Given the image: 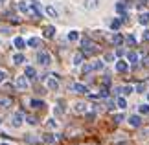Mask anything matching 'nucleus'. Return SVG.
<instances>
[{"label":"nucleus","instance_id":"1","mask_svg":"<svg viewBox=\"0 0 149 145\" xmlns=\"http://www.w3.org/2000/svg\"><path fill=\"white\" fill-rule=\"evenodd\" d=\"M83 53H85V57L87 55H92V53H96V50H98V46H96L90 39H83Z\"/></svg>","mask_w":149,"mask_h":145},{"label":"nucleus","instance_id":"2","mask_svg":"<svg viewBox=\"0 0 149 145\" xmlns=\"http://www.w3.org/2000/svg\"><path fill=\"white\" fill-rule=\"evenodd\" d=\"M15 86H17L19 90H26L28 86H30V83H28V77H26V75H20V77H17V79H15Z\"/></svg>","mask_w":149,"mask_h":145},{"label":"nucleus","instance_id":"3","mask_svg":"<svg viewBox=\"0 0 149 145\" xmlns=\"http://www.w3.org/2000/svg\"><path fill=\"white\" fill-rule=\"evenodd\" d=\"M37 61L41 62L42 66H48L50 62H52V57L46 53V51H39V53H37Z\"/></svg>","mask_w":149,"mask_h":145},{"label":"nucleus","instance_id":"4","mask_svg":"<svg viewBox=\"0 0 149 145\" xmlns=\"http://www.w3.org/2000/svg\"><path fill=\"white\" fill-rule=\"evenodd\" d=\"M22 121H24V114H22V112H17V114L11 116V125L17 127V129L22 125Z\"/></svg>","mask_w":149,"mask_h":145},{"label":"nucleus","instance_id":"5","mask_svg":"<svg viewBox=\"0 0 149 145\" xmlns=\"http://www.w3.org/2000/svg\"><path fill=\"white\" fill-rule=\"evenodd\" d=\"M101 0H83V9H87V11H92L96 9L100 6Z\"/></svg>","mask_w":149,"mask_h":145},{"label":"nucleus","instance_id":"6","mask_svg":"<svg viewBox=\"0 0 149 145\" xmlns=\"http://www.w3.org/2000/svg\"><path fill=\"white\" fill-rule=\"evenodd\" d=\"M46 86H48V90H52V92H55L57 88H59V81H57V75H52V77L46 81Z\"/></svg>","mask_w":149,"mask_h":145},{"label":"nucleus","instance_id":"7","mask_svg":"<svg viewBox=\"0 0 149 145\" xmlns=\"http://www.w3.org/2000/svg\"><path fill=\"white\" fill-rule=\"evenodd\" d=\"M70 90L77 92V94H87V92H88V88H87L85 85H81V83H74V85H70Z\"/></svg>","mask_w":149,"mask_h":145},{"label":"nucleus","instance_id":"8","mask_svg":"<svg viewBox=\"0 0 149 145\" xmlns=\"http://www.w3.org/2000/svg\"><path fill=\"white\" fill-rule=\"evenodd\" d=\"M74 110H76L77 114H87L88 105H87V103H83V101H77L76 105H74Z\"/></svg>","mask_w":149,"mask_h":145},{"label":"nucleus","instance_id":"9","mask_svg":"<svg viewBox=\"0 0 149 145\" xmlns=\"http://www.w3.org/2000/svg\"><path fill=\"white\" fill-rule=\"evenodd\" d=\"M116 70H118L120 74H125V72L129 70V62H127V61H118V62H116Z\"/></svg>","mask_w":149,"mask_h":145},{"label":"nucleus","instance_id":"10","mask_svg":"<svg viewBox=\"0 0 149 145\" xmlns=\"http://www.w3.org/2000/svg\"><path fill=\"white\" fill-rule=\"evenodd\" d=\"M140 123H142L140 116H129V125L131 127H140Z\"/></svg>","mask_w":149,"mask_h":145},{"label":"nucleus","instance_id":"11","mask_svg":"<svg viewBox=\"0 0 149 145\" xmlns=\"http://www.w3.org/2000/svg\"><path fill=\"white\" fill-rule=\"evenodd\" d=\"M55 35V26H46L44 28V37L46 39H54Z\"/></svg>","mask_w":149,"mask_h":145},{"label":"nucleus","instance_id":"12","mask_svg":"<svg viewBox=\"0 0 149 145\" xmlns=\"http://www.w3.org/2000/svg\"><path fill=\"white\" fill-rule=\"evenodd\" d=\"M26 143H30V145H37V143H41V138H37L35 134H28V136H26Z\"/></svg>","mask_w":149,"mask_h":145},{"label":"nucleus","instance_id":"13","mask_svg":"<svg viewBox=\"0 0 149 145\" xmlns=\"http://www.w3.org/2000/svg\"><path fill=\"white\" fill-rule=\"evenodd\" d=\"M24 75H26L28 79H33V77L37 75V72H35V68H33V66H26V70H24Z\"/></svg>","mask_w":149,"mask_h":145},{"label":"nucleus","instance_id":"14","mask_svg":"<svg viewBox=\"0 0 149 145\" xmlns=\"http://www.w3.org/2000/svg\"><path fill=\"white\" fill-rule=\"evenodd\" d=\"M13 42H15V48H19V50H22V48H26V40L22 39V37H17V39L13 40Z\"/></svg>","mask_w":149,"mask_h":145},{"label":"nucleus","instance_id":"15","mask_svg":"<svg viewBox=\"0 0 149 145\" xmlns=\"http://www.w3.org/2000/svg\"><path fill=\"white\" fill-rule=\"evenodd\" d=\"M11 103H13V101H11L9 97H0V108H9Z\"/></svg>","mask_w":149,"mask_h":145},{"label":"nucleus","instance_id":"16","mask_svg":"<svg viewBox=\"0 0 149 145\" xmlns=\"http://www.w3.org/2000/svg\"><path fill=\"white\" fill-rule=\"evenodd\" d=\"M127 62H131V65L138 62V53H134V51H129V53H127Z\"/></svg>","mask_w":149,"mask_h":145},{"label":"nucleus","instance_id":"17","mask_svg":"<svg viewBox=\"0 0 149 145\" xmlns=\"http://www.w3.org/2000/svg\"><path fill=\"white\" fill-rule=\"evenodd\" d=\"M83 59H85V53H76V55H74V65H76V66L83 65Z\"/></svg>","mask_w":149,"mask_h":145},{"label":"nucleus","instance_id":"18","mask_svg":"<svg viewBox=\"0 0 149 145\" xmlns=\"http://www.w3.org/2000/svg\"><path fill=\"white\" fill-rule=\"evenodd\" d=\"M24 61H26V57L22 55V53H15L13 55V62H15V65H22Z\"/></svg>","mask_w":149,"mask_h":145},{"label":"nucleus","instance_id":"19","mask_svg":"<svg viewBox=\"0 0 149 145\" xmlns=\"http://www.w3.org/2000/svg\"><path fill=\"white\" fill-rule=\"evenodd\" d=\"M122 42H123V37L120 35V33H114V35H112V44H116V46H120V44H122Z\"/></svg>","mask_w":149,"mask_h":145},{"label":"nucleus","instance_id":"20","mask_svg":"<svg viewBox=\"0 0 149 145\" xmlns=\"http://www.w3.org/2000/svg\"><path fill=\"white\" fill-rule=\"evenodd\" d=\"M39 44H41V40H39L37 37H31L30 40H28V46H31V48H37Z\"/></svg>","mask_w":149,"mask_h":145},{"label":"nucleus","instance_id":"21","mask_svg":"<svg viewBox=\"0 0 149 145\" xmlns=\"http://www.w3.org/2000/svg\"><path fill=\"white\" fill-rule=\"evenodd\" d=\"M46 127H48V129H52V130L57 129V121H55V118H50V119L46 121Z\"/></svg>","mask_w":149,"mask_h":145},{"label":"nucleus","instance_id":"22","mask_svg":"<svg viewBox=\"0 0 149 145\" xmlns=\"http://www.w3.org/2000/svg\"><path fill=\"white\" fill-rule=\"evenodd\" d=\"M116 11H118L120 15H123V13H125V2H123V0H122V2H118V4H116Z\"/></svg>","mask_w":149,"mask_h":145},{"label":"nucleus","instance_id":"23","mask_svg":"<svg viewBox=\"0 0 149 145\" xmlns=\"http://www.w3.org/2000/svg\"><path fill=\"white\" fill-rule=\"evenodd\" d=\"M46 13L50 17H54V19H57V9L54 8V6H48V8H46Z\"/></svg>","mask_w":149,"mask_h":145},{"label":"nucleus","instance_id":"24","mask_svg":"<svg viewBox=\"0 0 149 145\" xmlns=\"http://www.w3.org/2000/svg\"><path fill=\"white\" fill-rule=\"evenodd\" d=\"M30 105L33 107V108H42L44 107V101H39V99H31V103Z\"/></svg>","mask_w":149,"mask_h":145},{"label":"nucleus","instance_id":"25","mask_svg":"<svg viewBox=\"0 0 149 145\" xmlns=\"http://www.w3.org/2000/svg\"><path fill=\"white\" fill-rule=\"evenodd\" d=\"M138 22H140V24H149V13H142Z\"/></svg>","mask_w":149,"mask_h":145},{"label":"nucleus","instance_id":"26","mask_svg":"<svg viewBox=\"0 0 149 145\" xmlns=\"http://www.w3.org/2000/svg\"><path fill=\"white\" fill-rule=\"evenodd\" d=\"M116 105L120 108H125V107H127V99H125V97H118V99H116Z\"/></svg>","mask_w":149,"mask_h":145},{"label":"nucleus","instance_id":"27","mask_svg":"<svg viewBox=\"0 0 149 145\" xmlns=\"http://www.w3.org/2000/svg\"><path fill=\"white\" fill-rule=\"evenodd\" d=\"M133 92H134V86H123V88H122V94H125V96H129V94H133Z\"/></svg>","mask_w":149,"mask_h":145},{"label":"nucleus","instance_id":"28","mask_svg":"<svg viewBox=\"0 0 149 145\" xmlns=\"http://www.w3.org/2000/svg\"><path fill=\"white\" fill-rule=\"evenodd\" d=\"M77 39H79V33L76 30H72L70 33H68V40H77Z\"/></svg>","mask_w":149,"mask_h":145},{"label":"nucleus","instance_id":"29","mask_svg":"<svg viewBox=\"0 0 149 145\" xmlns=\"http://www.w3.org/2000/svg\"><path fill=\"white\" fill-rule=\"evenodd\" d=\"M122 22H123V20H118V19H114V20L111 22V28H112V30H118V28L122 26Z\"/></svg>","mask_w":149,"mask_h":145},{"label":"nucleus","instance_id":"30","mask_svg":"<svg viewBox=\"0 0 149 145\" xmlns=\"http://www.w3.org/2000/svg\"><path fill=\"white\" fill-rule=\"evenodd\" d=\"M138 112L140 114H149V105H147V103H146V105H140L138 107Z\"/></svg>","mask_w":149,"mask_h":145},{"label":"nucleus","instance_id":"31","mask_svg":"<svg viewBox=\"0 0 149 145\" xmlns=\"http://www.w3.org/2000/svg\"><path fill=\"white\" fill-rule=\"evenodd\" d=\"M92 70H94V66H92V65H85V66L81 68V72H83L85 75H87V74H90Z\"/></svg>","mask_w":149,"mask_h":145},{"label":"nucleus","instance_id":"32","mask_svg":"<svg viewBox=\"0 0 149 145\" xmlns=\"http://www.w3.org/2000/svg\"><path fill=\"white\" fill-rule=\"evenodd\" d=\"M26 121L30 125H37V118H35V116H26Z\"/></svg>","mask_w":149,"mask_h":145},{"label":"nucleus","instance_id":"33","mask_svg":"<svg viewBox=\"0 0 149 145\" xmlns=\"http://www.w3.org/2000/svg\"><path fill=\"white\" fill-rule=\"evenodd\" d=\"M134 90H136V92H140V94H144V92H146V85H144V83L136 85V86H134Z\"/></svg>","mask_w":149,"mask_h":145},{"label":"nucleus","instance_id":"34","mask_svg":"<svg viewBox=\"0 0 149 145\" xmlns=\"http://www.w3.org/2000/svg\"><path fill=\"white\" fill-rule=\"evenodd\" d=\"M44 142H46V143H54L55 142V136L54 134H46V136H44Z\"/></svg>","mask_w":149,"mask_h":145},{"label":"nucleus","instance_id":"35","mask_svg":"<svg viewBox=\"0 0 149 145\" xmlns=\"http://www.w3.org/2000/svg\"><path fill=\"white\" fill-rule=\"evenodd\" d=\"M94 70H101V68H103V61H94Z\"/></svg>","mask_w":149,"mask_h":145},{"label":"nucleus","instance_id":"36","mask_svg":"<svg viewBox=\"0 0 149 145\" xmlns=\"http://www.w3.org/2000/svg\"><path fill=\"white\" fill-rule=\"evenodd\" d=\"M146 4H147V0H136V8H138V9H144Z\"/></svg>","mask_w":149,"mask_h":145},{"label":"nucleus","instance_id":"37","mask_svg":"<svg viewBox=\"0 0 149 145\" xmlns=\"http://www.w3.org/2000/svg\"><path fill=\"white\" fill-rule=\"evenodd\" d=\"M125 118H123V114H116L114 116V123H120V121H123Z\"/></svg>","mask_w":149,"mask_h":145},{"label":"nucleus","instance_id":"38","mask_svg":"<svg viewBox=\"0 0 149 145\" xmlns=\"http://www.w3.org/2000/svg\"><path fill=\"white\" fill-rule=\"evenodd\" d=\"M125 42H127V44H131V46H134V42H136V40H134V37H133V35H129L127 39H125Z\"/></svg>","mask_w":149,"mask_h":145},{"label":"nucleus","instance_id":"39","mask_svg":"<svg viewBox=\"0 0 149 145\" xmlns=\"http://www.w3.org/2000/svg\"><path fill=\"white\" fill-rule=\"evenodd\" d=\"M109 96V90L107 88H101V92H100V97H107Z\"/></svg>","mask_w":149,"mask_h":145},{"label":"nucleus","instance_id":"40","mask_svg":"<svg viewBox=\"0 0 149 145\" xmlns=\"http://www.w3.org/2000/svg\"><path fill=\"white\" fill-rule=\"evenodd\" d=\"M4 81H6V72H2V70H0V85H2Z\"/></svg>","mask_w":149,"mask_h":145},{"label":"nucleus","instance_id":"41","mask_svg":"<svg viewBox=\"0 0 149 145\" xmlns=\"http://www.w3.org/2000/svg\"><path fill=\"white\" fill-rule=\"evenodd\" d=\"M144 40H149V30L144 31Z\"/></svg>","mask_w":149,"mask_h":145},{"label":"nucleus","instance_id":"42","mask_svg":"<svg viewBox=\"0 0 149 145\" xmlns=\"http://www.w3.org/2000/svg\"><path fill=\"white\" fill-rule=\"evenodd\" d=\"M2 145H9V143H2Z\"/></svg>","mask_w":149,"mask_h":145},{"label":"nucleus","instance_id":"43","mask_svg":"<svg viewBox=\"0 0 149 145\" xmlns=\"http://www.w3.org/2000/svg\"><path fill=\"white\" fill-rule=\"evenodd\" d=\"M0 2H6V0H0Z\"/></svg>","mask_w":149,"mask_h":145},{"label":"nucleus","instance_id":"44","mask_svg":"<svg viewBox=\"0 0 149 145\" xmlns=\"http://www.w3.org/2000/svg\"><path fill=\"white\" fill-rule=\"evenodd\" d=\"M147 99H149V94H147Z\"/></svg>","mask_w":149,"mask_h":145},{"label":"nucleus","instance_id":"45","mask_svg":"<svg viewBox=\"0 0 149 145\" xmlns=\"http://www.w3.org/2000/svg\"><path fill=\"white\" fill-rule=\"evenodd\" d=\"M0 123H2V119H0Z\"/></svg>","mask_w":149,"mask_h":145}]
</instances>
